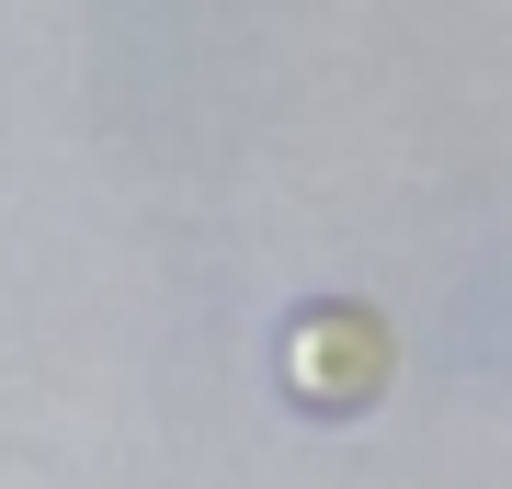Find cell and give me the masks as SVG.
I'll list each match as a JSON object with an SVG mask.
<instances>
[{"instance_id": "1", "label": "cell", "mask_w": 512, "mask_h": 489, "mask_svg": "<svg viewBox=\"0 0 512 489\" xmlns=\"http://www.w3.org/2000/svg\"><path fill=\"white\" fill-rule=\"evenodd\" d=\"M387 319L376 308H353V296H319V308H296L285 319V387H296V410H365L376 387H387Z\"/></svg>"}]
</instances>
